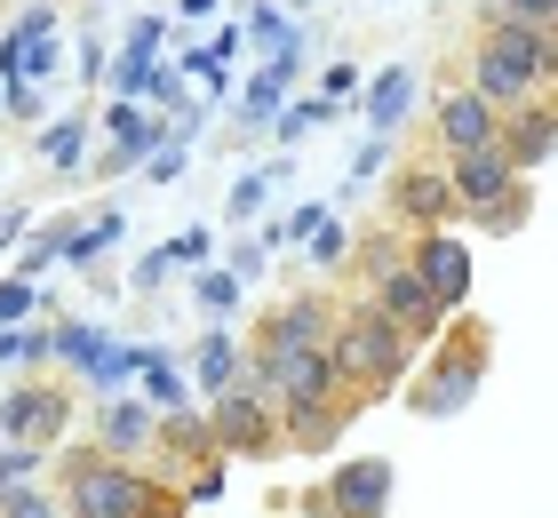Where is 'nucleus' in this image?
Returning <instances> with one entry per match:
<instances>
[{
	"instance_id": "4c0bfd02",
	"label": "nucleus",
	"mask_w": 558,
	"mask_h": 518,
	"mask_svg": "<svg viewBox=\"0 0 558 518\" xmlns=\"http://www.w3.org/2000/svg\"><path fill=\"white\" fill-rule=\"evenodd\" d=\"M184 72H192V81H199V88H216V96H223V88H232V64H223V57H216V48H208V40H199V48H184Z\"/></svg>"
},
{
	"instance_id": "cd10ccee",
	"label": "nucleus",
	"mask_w": 558,
	"mask_h": 518,
	"mask_svg": "<svg viewBox=\"0 0 558 518\" xmlns=\"http://www.w3.org/2000/svg\"><path fill=\"white\" fill-rule=\"evenodd\" d=\"M240 40H264V48H288V40H303L295 24H288V9L279 0H247V24H240Z\"/></svg>"
},
{
	"instance_id": "9d476101",
	"label": "nucleus",
	"mask_w": 558,
	"mask_h": 518,
	"mask_svg": "<svg viewBox=\"0 0 558 518\" xmlns=\"http://www.w3.org/2000/svg\"><path fill=\"white\" fill-rule=\"evenodd\" d=\"M327 327H336V296H288L279 311H264L256 344L247 351H327Z\"/></svg>"
},
{
	"instance_id": "58836bf2",
	"label": "nucleus",
	"mask_w": 558,
	"mask_h": 518,
	"mask_svg": "<svg viewBox=\"0 0 558 518\" xmlns=\"http://www.w3.org/2000/svg\"><path fill=\"white\" fill-rule=\"evenodd\" d=\"M168 248H175V264H184V272H199V264L216 255V231H208V224H184V231H175Z\"/></svg>"
},
{
	"instance_id": "2f4dec72",
	"label": "nucleus",
	"mask_w": 558,
	"mask_h": 518,
	"mask_svg": "<svg viewBox=\"0 0 558 518\" xmlns=\"http://www.w3.org/2000/svg\"><path fill=\"white\" fill-rule=\"evenodd\" d=\"M303 240H312V264H319V272H336V264H351V231L336 224V207H327V216H319L312 231H303Z\"/></svg>"
},
{
	"instance_id": "8fccbe9b",
	"label": "nucleus",
	"mask_w": 558,
	"mask_h": 518,
	"mask_svg": "<svg viewBox=\"0 0 558 518\" xmlns=\"http://www.w3.org/2000/svg\"><path fill=\"white\" fill-rule=\"evenodd\" d=\"M175 16H216V0H175Z\"/></svg>"
},
{
	"instance_id": "423d86ee",
	"label": "nucleus",
	"mask_w": 558,
	"mask_h": 518,
	"mask_svg": "<svg viewBox=\"0 0 558 518\" xmlns=\"http://www.w3.org/2000/svg\"><path fill=\"white\" fill-rule=\"evenodd\" d=\"M408 272L430 288V303H439V311H463V303H471V279H478L471 240H454L447 224H430V231H415V240H408Z\"/></svg>"
},
{
	"instance_id": "a211bd4d",
	"label": "nucleus",
	"mask_w": 558,
	"mask_h": 518,
	"mask_svg": "<svg viewBox=\"0 0 558 518\" xmlns=\"http://www.w3.org/2000/svg\"><path fill=\"white\" fill-rule=\"evenodd\" d=\"M415 64H384V72H375V81H367V136H399V128H408V112H415Z\"/></svg>"
},
{
	"instance_id": "f03ea898",
	"label": "nucleus",
	"mask_w": 558,
	"mask_h": 518,
	"mask_svg": "<svg viewBox=\"0 0 558 518\" xmlns=\"http://www.w3.org/2000/svg\"><path fill=\"white\" fill-rule=\"evenodd\" d=\"M430 368H415L399 391H408V407L423 414V423H454L471 399H478V383H487V351H495V335L478 327V320H463V311H447V327L430 335Z\"/></svg>"
},
{
	"instance_id": "f8f14e48",
	"label": "nucleus",
	"mask_w": 558,
	"mask_h": 518,
	"mask_svg": "<svg viewBox=\"0 0 558 518\" xmlns=\"http://www.w3.org/2000/svg\"><path fill=\"white\" fill-rule=\"evenodd\" d=\"M519 184V168L502 160V144H471V152H447V192H454V216H478L495 207L502 192Z\"/></svg>"
},
{
	"instance_id": "6e6552de",
	"label": "nucleus",
	"mask_w": 558,
	"mask_h": 518,
	"mask_svg": "<svg viewBox=\"0 0 558 518\" xmlns=\"http://www.w3.org/2000/svg\"><path fill=\"white\" fill-rule=\"evenodd\" d=\"M57 57H64V24H57V9H24L9 33H0V81H48L57 72Z\"/></svg>"
},
{
	"instance_id": "ea45409f",
	"label": "nucleus",
	"mask_w": 558,
	"mask_h": 518,
	"mask_svg": "<svg viewBox=\"0 0 558 518\" xmlns=\"http://www.w3.org/2000/svg\"><path fill=\"white\" fill-rule=\"evenodd\" d=\"M40 447H9V438H0V486H16V479H40Z\"/></svg>"
},
{
	"instance_id": "49530a36",
	"label": "nucleus",
	"mask_w": 558,
	"mask_h": 518,
	"mask_svg": "<svg viewBox=\"0 0 558 518\" xmlns=\"http://www.w3.org/2000/svg\"><path fill=\"white\" fill-rule=\"evenodd\" d=\"M0 96H9V112H16V120H33V112H40V88H33V81H0Z\"/></svg>"
},
{
	"instance_id": "c03bdc74",
	"label": "nucleus",
	"mask_w": 558,
	"mask_h": 518,
	"mask_svg": "<svg viewBox=\"0 0 558 518\" xmlns=\"http://www.w3.org/2000/svg\"><path fill=\"white\" fill-rule=\"evenodd\" d=\"M223 495V462L208 455V462H192V503H216Z\"/></svg>"
},
{
	"instance_id": "7c9ffc66",
	"label": "nucleus",
	"mask_w": 558,
	"mask_h": 518,
	"mask_svg": "<svg viewBox=\"0 0 558 518\" xmlns=\"http://www.w3.org/2000/svg\"><path fill=\"white\" fill-rule=\"evenodd\" d=\"M0 368H48V327H0Z\"/></svg>"
},
{
	"instance_id": "20e7f679",
	"label": "nucleus",
	"mask_w": 558,
	"mask_h": 518,
	"mask_svg": "<svg viewBox=\"0 0 558 518\" xmlns=\"http://www.w3.org/2000/svg\"><path fill=\"white\" fill-rule=\"evenodd\" d=\"M64 503L81 518H175L168 486L120 455H64Z\"/></svg>"
},
{
	"instance_id": "bb28decb",
	"label": "nucleus",
	"mask_w": 558,
	"mask_h": 518,
	"mask_svg": "<svg viewBox=\"0 0 558 518\" xmlns=\"http://www.w3.org/2000/svg\"><path fill=\"white\" fill-rule=\"evenodd\" d=\"M279 104H288V81H279V72H256V81L240 88V104H232V112H240L247 128H271V112H279Z\"/></svg>"
},
{
	"instance_id": "3c124183",
	"label": "nucleus",
	"mask_w": 558,
	"mask_h": 518,
	"mask_svg": "<svg viewBox=\"0 0 558 518\" xmlns=\"http://www.w3.org/2000/svg\"><path fill=\"white\" fill-rule=\"evenodd\" d=\"M279 9H312V0H279Z\"/></svg>"
},
{
	"instance_id": "ddd939ff",
	"label": "nucleus",
	"mask_w": 558,
	"mask_h": 518,
	"mask_svg": "<svg viewBox=\"0 0 558 518\" xmlns=\"http://www.w3.org/2000/svg\"><path fill=\"white\" fill-rule=\"evenodd\" d=\"M495 144H502V160H511L519 176H543L550 152H558V112H550L543 96H526V104H511V112H502Z\"/></svg>"
},
{
	"instance_id": "2eb2a0df",
	"label": "nucleus",
	"mask_w": 558,
	"mask_h": 518,
	"mask_svg": "<svg viewBox=\"0 0 558 518\" xmlns=\"http://www.w3.org/2000/svg\"><path fill=\"white\" fill-rule=\"evenodd\" d=\"M391 207H399V224H415V231H430V224H454L447 168H439V160H423V168H399V176H391Z\"/></svg>"
},
{
	"instance_id": "c85d7f7f",
	"label": "nucleus",
	"mask_w": 558,
	"mask_h": 518,
	"mask_svg": "<svg viewBox=\"0 0 558 518\" xmlns=\"http://www.w3.org/2000/svg\"><path fill=\"white\" fill-rule=\"evenodd\" d=\"M199 311H208V320H232V311H240V296H247V279H232V272H208V264H199Z\"/></svg>"
},
{
	"instance_id": "4468645a",
	"label": "nucleus",
	"mask_w": 558,
	"mask_h": 518,
	"mask_svg": "<svg viewBox=\"0 0 558 518\" xmlns=\"http://www.w3.org/2000/svg\"><path fill=\"white\" fill-rule=\"evenodd\" d=\"M351 407H360V399H343V391H336V399H288V407H279V447H295V455H336Z\"/></svg>"
},
{
	"instance_id": "39448f33",
	"label": "nucleus",
	"mask_w": 558,
	"mask_h": 518,
	"mask_svg": "<svg viewBox=\"0 0 558 518\" xmlns=\"http://www.w3.org/2000/svg\"><path fill=\"white\" fill-rule=\"evenodd\" d=\"M208 447H216V455H247V462L279 455V407H271L247 375L223 383V391H208Z\"/></svg>"
},
{
	"instance_id": "4be33fe9",
	"label": "nucleus",
	"mask_w": 558,
	"mask_h": 518,
	"mask_svg": "<svg viewBox=\"0 0 558 518\" xmlns=\"http://www.w3.org/2000/svg\"><path fill=\"white\" fill-rule=\"evenodd\" d=\"M327 120H336V96H288V104L271 112V136H279V144H303V136H319Z\"/></svg>"
},
{
	"instance_id": "09e8293b",
	"label": "nucleus",
	"mask_w": 558,
	"mask_h": 518,
	"mask_svg": "<svg viewBox=\"0 0 558 518\" xmlns=\"http://www.w3.org/2000/svg\"><path fill=\"white\" fill-rule=\"evenodd\" d=\"M24 231H33V216H24V207H0V248L24 240Z\"/></svg>"
},
{
	"instance_id": "6ab92c4d",
	"label": "nucleus",
	"mask_w": 558,
	"mask_h": 518,
	"mask_svg": "<svg viewBox=\"0 0 558 518\" xmlns=\"http://www.w3.org/2000/svg\"><path fill=\"white\" fill-rule=\"evenodd\" d=\"M144 447H151V407H136V399H105L96 407V455L136 462Z\"/></svg>"
},
{
	"instance_id": "9b49d317",
	"label": "nucleus",
	"mask_w": 558,
	"mask_h": 518,
	"mask_svg": "<svg viewBox=\"0 0 558 518\" xmlns=\"http://www.w3.org/2000/svg\"><path fill=\"white\" fill-rule=\"evenodd\" d=\"M96 128H105V168H112V176H129V168H144V152L168 136V112H151V104H129V96H105Z\"/></svg>"
},
{
	"instance_id": "37998d69",
	"label": "nucleus",
	"mask_w": 558,
	"mask_h": 518,
	"mask_svg": "<svg viewBox=\"0 0 558 518\" xmlns=\"http://www.w3.org/2000/svg\"><path fill=\"white\" fill-rule=\"evenodd\" d=\"M168 272H184V264H175V248H151L136 264V288H168Z\"/></svg>"
},
{
	"instance_id": "f257e3e1",
	"label": "nucleus",
	"mask_w": 558,
	"mask_h": 518,
	"mask_svg": "<svg viewBox=\"0 0 558 518\" xmlns=\"http://www.w3.org/2000/svg\"><path fill=\"white\" fill-rule=\"evenodd\" d=\"M415 351H423V344H408V335H399L367 296H360V303H336L327 359H336V383H343L351 399H391L399 383L415 375Z\"/></svg>"
},
{
	"instance_id": "dca6fc26",
	"label": "nucleus",
	"mask_w": 558,
	"mask_h": 518,
	"mask_svg": "<svg viewBox=\"0 0 558 518\" xmlns=\"http://www.w3.org/2000/svg\"><path fill=\"white\" fill-rule=\"evenodd\" d=\"M120 231H129V216H120V207H96L88 224H48V240H57V264L96 272V264H105V248H120Z\"/></svg>"
},
{
	"instance_id": "1a4fd4ad",
	"label": "nucleus",
	"mask_w": 558,
	"mask_h": 518,
	"mask_svg": "<svg viewBox=\"0 0 558 518\" xmlns=\"http://www.w3.org/2000/svg\"><path fill=\"white\" fill-rule=\"evenodd\" d=\"M391 486H399V471L384 455H351V462H336V479L319 486V503H327V518H384Z\"/></svg>"
},
{
	"instance_id": "a878e982",
	"label": "nucleus",
	"mask_w": 558,
	"mask_h": 518,
	"mask_svg": "<svg viewBox=\"0 0 558 518\" xmlns=\"http://www.w3.org/2000/svg\"><path fill=\"white\" fill-rule=\"evenodd\" d=\"M526 216H535V176H519V184H511V192H502L495 207H478V216H471V224H478V231H519Z\"/></svg>"
},
{
	"instance_id": "aec40b11",
	"label": "nucleus",
	"mask_w": 558,
	"mask_h": 518,
	"mask_svg": "<svg viewBox=\"0 0 558 518\" xmlns=\"http://www.w3.org/2000/svg\"><path fill=\"white\" fill-rule=\"evenodd\" d=\"M105 344H112V335L88 327V320H57V327H48V359H64L72 375H88L96 359H105Z\"/></svg>"
},
{
	"instance_id": "7ed1b4c3",
	"label": "nucleus",
	"mask_w": 558,
	"mask_h": 518,
	"mask_svg": "<svg viewBox=\"0 0 558 518\" xmlns=\"http://www.w3.org/2000/svg\"><path fill=\"white\" fill-rule=\"evenodd\" d=\"M558 81V33H526V24H478V48H471V88L511 112V104L543 96Z\"/></svg>"
},
{
	"instance_id": "5701e85b",
	"label": "nucleus",
	"mask_w": 558,
	"mask_h": 518,
	"mask_svg": "<svg viewBox=\"0 0 558 518\" xmlns=\"http://www.w3.org/2000/svg\"><path fill=\"white\" fill-rule=\"evenodd\" d=\"M136 375H144V391H151V407H184L192 399V383H184V368L160 351V344H144L136 351Z\"/></svg>"
},
{
	"instance_id": "e433bc0d",
	"label": "nucleus",
	"mask_w": 558,
	"mask_h": 518,
	"mask_svg": "<svg viewBox=\"0 0 558 518\" xmlns=\"http://www.w3.org/2000/svg\"><path fill=\"white\" fill-rule=\"evenodd\" d=\"M384 168H391V136H367L360 152H351V184H343V192H367Z\"/></svg>"
},
{
	"instance_id": "f3484780",
	"label": "nucleus",
	"mask_w": 558,
	"mask_h": 518,
	"mask_svg": "<svg viewBox=\"0 0 558 518\" xmlns=\"http://www.w3.org/2000/svg\"><path fill=\"white\" fill-rule=\"evenodd\" d=\"M502 112L478 88H447L439 96V152H471V144H495Z\"/></svg>"
},
{
	"instance_id": "412c9836",
	"label": "nucleus",
	"mask_w": 558,
	"mask_h": 518,
	"mask_svg": "<svg viewBox=\"0 0 558 518\" xmlns=\"http://www.w3.org/2000/svg\"><path fill=\"white\" fill-rule=\"evenodd\" d=\"M184 383H199V391H223V383H240V344L232 335H199V351H192V375Z\"/></svg>"
},
{
	"instance_id": "c756f323",
	"label": "nucleus",
	"mask_w": 558,
	"mask_h": 518,
	"mask_svg": "<svg viewBox=\"0 0 558 518\" xmlns=\"http://www.w3.org/2000/svg\"><path fill=\"white\" fill-rule=\"evenodd\" d=\"M487 24H526V33H558V0H487Z\"/></svg>"
},
{
	"instance_id": "a19ab883",
	"label": "nucleus",
	"mask_w": 558,
	"mask_h": 518,
	"mask_svg": "<svg viewBox=\"0 0 558 518\" xmlns=\"http://www.w3.org/2000/svg\"><path fill=\"white\" fill-rule=\"evenodd\" d=\"M264 264H271V248H264V240H240L223 272H232V279H264Z\"/></svg>"
},
{
	"instance_id": "393cba45",
	"label": "nucleus",
	"mask_w": 558,
	"mask_h": 518,
	"mask_svg": "<svg viewBox=\"0 0 558 518\" xmlns=\"http://www.w3.org/2000/svg\"><path fill=\"white\" fill-rule=\"evenodd\" d=\"M40 160H48V168H81V160H88V120L64 112L57 128H40Z\"/></svg>"
},
{
	"instance_id": "c9c22d12",
	"label": "nucleus",
	"mask_w": 558,
	"mask_h": 518,
	"mask_svg": "<svg viewBox=\"0 0 558 518\" xmlns=\"http://www.w3.org/2000/svg\"><path fill=\"white\" fill-rule=\"evenodd\" d=\"M33 311H40V279H0V327H24V320H33Z\"/></svg>"
},
{
	"instance_id": "0eeeda50",
	"label": "nucleus",
	"mask_w": 558,
	"mask_h": 518,
	"mask_svg": "<svg viewBox=\"0 0 558 518\" xmlns=\"http://www.w3.org/2000/svg\"><path fill=\"white\" fill-rule=\"evenodd\" d=\"M64 431H72V391H57V383H16V391L0 399V438H9V447L57 455Z\"/></svg>"
},
{
	"instance_id": "a18cd8bd",
	"label": "nucleus",
	"mask_w": 558,
	"mask_h": 518,
	"mask_svg": "<svg viewBox=\"0 0 558 518\" xmlns=\"http://www.w3.org/2000/svg\"><path fill=\"white\" fill-rule=\"evenodd\" d=\"M105 64H112V48L88 33V40H81V64H72V72H81V81H105Z\"/></svg>"
},
{
	"instance_id": "603ef678",
	"label": "nucleus",
	"mask_w": 558,
	"mask_h": 518,
	"mask_svg": "<svg viewBox=\"0 0 558 518\" xmlns=\"http://www.w3.org/2000/svg\"><path fill=\"white\" fill-rule=\"evenodd\" d=\"M64 518H81V510H64Z\"/></svg>"
},
{
	"instance_id": "79ce46f5",
	"label": "nucleus",
	"mask_w": 558,
	"mask_h": 518,
	"mask_svg": "<svg viewBox=\"0 0 558 518\" xmlns=\"http://www.w3.org/2000/svg\"><path fill=\"white\" fill-rule=\"evenodd\" d=\"M48 264H57V240H48V231H33V248L16 255V279H40Z\"/></svg>"
},
{
	"instance_id": "72a5a7b5",
	"label": "nucleus",
	"mask_w": 558,
	"mask_h": 518,
	"mask_svg": "<svg viewBox=\"0 0 558 518\" xmlns=\"http://www.w3.org/2000/svg\"><path fill=\"white\" fill-rule=\"evenodd\" d=\"M136 351H144V344H105V359H96V368H88V391H105V399H112L120 383L136 375Z\"/></svg>"
},
{
	"instance_id": "b1692460",
	"label": "nucleus",
	"mask_w": 558,
	"mask_h": 518,
	"mask_svg": "<svg viewBox=\"0 0 558 518\" xmlns=\"http://www.w3.org/2000/svg\"><path fill=\"white\" fill-rule=\"evenodd\" d=\"M271 184H288V160H271V168H247L232 192H223V216L232 224H247V216H264V200H271Z\"/></svg>"
},
{
	"instance_id": "473e14b6",
	"label": "nucleus",
	"mask_w": 558,
	"mask_h": 518,
	"mask_svg": "<svg viewBox=\"0 0 558 518\" xmlns=\"http://www.w3.org/2000/svg\"><path fill=\"white\" fill-rule=\"evenodd\" d=\"M160 48H168V16H129L120 57H129V64H160Z\"/></svg>"
},
{
	"instance_id": "f704fd0d",
	"label": "nucleus",
	"mask_w": 558,
	"mask_h": 518,
	"mask_svg": "<svg viewBox=\"0 0 558 518\" xmlns=\"http://www.w3.org/2000/svg\"><path fill=\"white\" fill-rule=\"evenodd\" d=\"M0 518H64V510H57V495H48V486L16 479V486H0Z\"/></svg>"
},
{
	"instance_id": "de8ad7c7",
	"label": "nucleus",
	"mask_w": 558,
	"mask_h": 518,
	"mask_svg": "<svg viewBox=\"0 0 558 518\" xmlns=\"http://www.w3.org/2000/svg\"><path fill=\"white\" fill-rule=\"evenodd\" d=\"M351 88H360V64H327V81H319V96H336V104H343Z\"/></svg>"
}]
</instances>
